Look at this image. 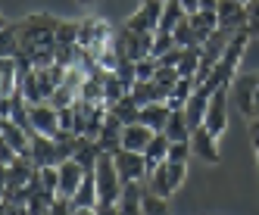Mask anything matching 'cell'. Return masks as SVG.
Returning <instances> with one entry per match:
<instances>
[{"label": "cell", "instance_id": "cell-7", "mask_svg": "<svg viewBox=\"0 0 259 215\" xmlns=\"http://www.w3.org/2000/svg\"><path fill=\"white\" fill-rule=\"evenodd\" d=\"M215 13H219V28L228 31V34L247 31V28L253 25V19H250V7L240 4V0H222Z\"/></svg>", "mask_w": 259, "mask_h": 215}, {"label": "cell", "instance_id": "cell-10", "mask_svg": "<svg viewBox=\"0 0 259 215\" xmlns=\"http://www.w3.org/2000/svg\"><path fill=\"white\" fill-rule=\"evenodd\" d=\"M66 150L60 147L57 137H47V134H31V163L34 166H60L66 163Z\"/></svg>", "mask_w": 259, "mask_h": 215}, {"label": "cell", "instance_id": "cell-36", "mask_svg": "<svg viewBox=\"0 0 259 215\" xmlns=\"http://www.w3.org/2000/svg\"><path fill=\"white\" fill-rule=\"evenodd\" d=\"M191 156H194L191 140H172V147H169V159H172V163H188Z\"/></svg>", "mask_w": 259, "mask_h": 215}, {"label": "cell", "instance_id": "cell-16", "mask_svg": "<svg viewBox=\"0 0 259 215\" xmlns=\"http://www.w3.org/2000/svg\"><path fill=\"white\" fill-rule=\"evenodd\" d=\"M156 137V131L144 122H132L122 128V150H135V153H144L150 147V140Z\"/></svg>", "mask_w": 259, "mask_h": 215}, {"label": "cell", "instance_id": "cell-40", "mask_svg": "<svg viewBox=\"0 0 259 215\" xmlns=\"http://www.w3.org/2000/svg\"><path fill=\"white\" fill-rule=\"evenodd\" d=\"M97 212H100V215H119V203H100Z\"/></svg>", "mask_w": 259, "mask_h": 215}, {"label": "cell", "instance_id": "cell-33", "mask_svg": "<svg viewBox=\"0 0 259 215\" xmlns=\"http://www.w3.org/2000/svg\"><path fill=\"white\" fill-rule=\"evenodd\" d=\"M156 72H159V60L156 57H144V60L135 63V78L138 81H153Z\"/></svg>", "mask_w": 259, "mask_h": 215}, {"label": "cell", "instance_id": "cell-6", "mask_svg": "<svg viewBox=\"0 0 259 215\" xmlns=\"http://www.w3.org/2000/svg\"><path fill=\"white\" fill-rule=\"evenodd\" d=\"M256 94H259V75H237L231 81V97L240 116H259V106H256Z\"/></svg>", "mask_w": 259, "mask_h": 215}, {"label": "cell", "instance_id": "cell-39", "mask_svg": "<svg viewBox=\"0 0 259 215\" xmlns=\"http://www.w3.org/2000/svg\"><path fill=\"white\" fill-rule=\"evenodd\" d=\"M4 215H31L28 203H4Z\"/></svg>", "mask_w": 259, "mask_h": 215}, {"label": "cell", "instance_id": "cell-29", "mask_svg": "<svg viewBox=\"0 0 259 215\" xmlns=\"http://www.w3.org/2000/svg\"><path fill=\"white\" fill-rule=\"evenodd\" d=\"M38 190L60 196V166H41L38 169Z\"/></svg>", "mask_w": 259, "mask_h": 215}, {"label": "cell", "instance_id": "cell-43", "mask_svg": "<svg viewBox=\"0 0 259 215\" xmlns=\"http://www.w3.org/2000/svg\"><path fill=\"white\" fill-rule=\"evenodd\" d=\"M181 4H184V10H188V13H197L200 10V0H181Z\"/></svg>", "mask_w": 259, "mask_h": 215}, {"label": "cell", "instance_id": "cell-30", "mask_svg": "<svg viewBox=\"0 0 259 215\" xmlns=\"http://www.w3.org/2000/svg\"><path fill=\"white\" fill-rule=\"evenodd\" d=\"M109 110H113V116H116L122 125H132V122H138V116H141V106L135 103L132 94H128L125 100H119L116 106H109Z\"/></svg>", "mask_w": 259, "mask_h": 215}, {"label": "cell", "instance_id": "cell-31", "mask_svg": "<svg viewBox=\"0 0 259 215\" xmlns=\"http://www.w3.org/2000/svg\"><path fill=\"white\" fill-rule=\"evenodd\" d=\"M172 38H175V44H178V47H203L200 34H197V31H194V25H191V19H184V22L172 31Z\"/></svg>", "mask_w": 259, "mask_h": 215}, {"label": "cell", "instance_id": "cell-27", "mask_svg": "<svg viewBox=\"0 0 259 215\" xmlns=\"http://www.w3.org/2000/svg\"><path fill=\"white\" fill-rule=\"evenodd\" d=\"M19 94H22V100H25L28 106H34V103H47L44 94H41V84H38V75H34V69H31V72H22Z\"/></svg>", "mask_w": 259, "mask_h": 215}, {"label": "cell", "instance_id": "cell-42", "mask_svg": "<svg viewBox=\"0 0 259 215\" xmlns=\"http://www.w3.org/2000/svg\"><path fill=\"white\" fill-rule=\"evenodd\" d=\"M250 137H253V147L259 143V116H253V125H250Z\"/></svg>", "mask_w": 259, "mask_h": 215}, {"label": "cell", "instance_id": "cell-38", "mask_svg": "<svg viewBox=\"0 0 259 215\" xmlns=\"http://www.w3.org/2000/svg\"><path fill=\"white\" fill-rule=\"evenodd\" d=\"M72 200H63V196H57V200H53V206L47 209V215H72Z\"/></svg>", "mask_w": 259, "mask_h": 215}, {"label": "cell", "instance_id": "cell-14", "mask_svg": "<svg viewBox=\"0 0 259 215\" xmlns=\"http://www.w3.org/2000/svg\"><path fill=\"white\" fill-rule=\"evenodd\" d=\"M19 81H22L19 57H0V100L19 94Z\"/></svg>", "mask_w": 259, "mask_h": 215}, {"label": "cell", "instance_id": "cell-20", "mask_svg": "<svg viewBox=\"0 0 259 215\" xmlns=\"http://www.w3.org/2000/svg\"><path fill=\"white\" fill-rule=\"evenodd\" d=\"M188 10H184L181 0H165V7H162V19H159V31H175L184 19H188Z\"/></svg>", "mask_w": 259, "mask_h": 215}, {"label": "cell", "instance_id": "cell-3", "mask_svg": "<svg viewBox=\"0 0 259 215\" xmlns=\"http://www.w3.org/2000/svg\"><path fill=\"white\" fill-rule=\"evenodd\" d=\"M153 41H156V31H132V28H122L119 31L122 60L125 63H138L144 57H153Z\"/></svg>", "mask_w": 259, "mask_h": 215}, {"label": "cell", "instance_id": "cell-21", "mask_svg": "<svg viewBox=\"0 0 259 215\" xmlns=\"http://www.w3.org/2000/svg\"><path fill=\"white\" fill-rule=\"evenodd\" d=\"M188 19H191L194 31L200 34V41H206L209 34L219 28V13H215V10H197V13H191V16H188Z\"/></svg>", "mask_w": 259, "mask_h": 215}, {"label": "cell", "instance_id": "cell-35", "mask_svg": "<svg viewBox=\"0 0 259 215\" xmlns=\"http://www.w3.org/2000/svg\"><path fill=\"white\" fill-rule=\"evenodd\" d=\"M178 44H175V38H172V31H159L156 28V41H153V57L159 60V57H165V53H172Z\"/></svg>", "mask_w": 259, "mask_h": 215}, {"label": "cell", "instance_id": "cell-24", "mask_svg": "<svg viewBox=\"0 0 259 215\" xmlns=\"http://www.w3.org/2000/svg\"><path fill=\"white\" fill-rule=\"evenodd\" d=\"M19 28H16V22H4V28H0V57H19Z\"/></svg>", "mask_w": 259, "mask_h": 215}, {"label": "cell", "instance_id": "cell-25", "mask_svg": "<svg viewBox=\"0 0 259 215\" xmlns=\"http://www.w3.org/2000/svg\"><path fill=\"white\" fill-rule=\"evenodd\" d=\"M203 63V50L200 47H181V60H178V75L181 78H194L197 75V69Z\"/></svg>", "mask_w": 259, "mask_h": 215}, {"label": "cell", "instance_id": "cell-4", "mask_svg": "<svg viewBox=\"0 0 259 215\" xmlns=\"http://www.w3.org/2000/svg\"><path fill=\"white\" fill-rule=\"evenodd\" d=\"M113 163H116V169H119V175H122L125 184H132V181L144 184L147 178H150V163H147L144 153H135V150H116V153H113Z\"/></svg>", "mask_w": 259, "mask_h": 215}, {"label": "cell", "instance_id": "cell-23", "mask_svg": "<svg viewBox=\"0 0 259 215\" xmlns=\"http://www.w3.org/2000/svg\"><path fill=\"white\" fill-rule=\"evenodd\" d=\"M165 134H169V140H191L194 128H191L188 116H184V110H172L169 125H165Z\"/></svg>", "mask_w": 259, "mask_h": 215}, {"label": "cell", "instance_id": "cell-8", "mask_svg": "<svg viewBox=\"0 0 259 215\" xmlns=\"http://www.w3.org/2000/svg\"><path fill=\"white\" fill-rule=\"evenodd\" d=\"M228 97H231V87H219V91L209 94V106H206V119H203V128L209 134L222 137L228 125Z\"/></svg>", "mask_w": 259, "mask_h": 215}, {"label": "cell", "instance_id": "cell-28", "mask_svg": "<svg viewBox=\"0 0 259 215\" xmlns=\"http://www.w3.org/2000/svg\"><path fill=\"white\" fill-rule=\"evenodd\" d=\"M169 147H172V140H169V134L165 131H156V137L150 140V147L144 150V156L150 159V163H165V159H169Z\"/></svg>", "mask_w": 259, "mask_h": 215}, {"label": "cell", "instance_id": "cell-26", "mask_svg": "<svg viewBox=\"0 0 259 215\" xmlns=\"http://www.w3.org/2000/svg\"><path fill=\"white\" fill-rule=\"evenodd\" d=\"M197 94V84H194V78H178V84L172 87V94H169V103L172 110H184V106L191 103V97Z\"/></svg>", "mask_w": 259, "mask_h": 215}, {"label": "cell", "instance_id": "cell-19", "mask_svg": "<svg viewBox=\"0 0 259 215\" xmlns=\"http://www.w3.org/2000/svg\"><path fill=\"white\" fill-rule=\"evenodd\" d=\"M169 116H172V106H169V103H147V106H141L138 122L150 125L153 131H165V125H169Z\"/></svg>", "mask_w": 259, "mask_h": 215}, {"label": "cell", "instance_id": "cell-37", "mask_svg": "<svg viewBox=\"0 0 259 215\" xmlns=\"http://www.w3.org/2000/svg\"><path fill=\"white\" fill-rule=\"evenodd\" d=\"M178 78H181V75H178V69H175V66H159V72H156V81H159L169 94H172V87L178 84Z\"/></svg>", "mask_w": 259, "mask_h": 215}, {"label": "cell", "instance_id": "cell-9", "mask_svg": "<svg viewBox=\"0 0 259 215\" xmlns=\"http://www.w3.org/2000/svg\"><path fill=\"white\" fill-rule=\"evenodd\" d=\"M28 122H31V134H47V137H60V110L53 103H34L28 106Z\"/></svg>", "mask_w": 259, "mask_h": 215}, {"label": "cell", "instance_id": "cell-32", "mask_svg": "<svg viewBox=\"0 0 259 215\" xmlns=\"http://www.w3.org/2000/svg\"><path fill=\"white\" fill-rule=\"evenodd\" d=\"M75 44H78V22L75 19H60L57 47H75Z\"/></svg>", "mask_w": 259, "mask_h": 215}, {"label": "cell", "instance_id": "cell-5", "mask_svg": "<svg viewBox=\"0 0 259 215\" xmlns=\"http://www.w3.org/2000/svg\"><path fill=\"white\" fill-rule=\"evenodd\" d=\"M113 34H116L113 25H109L103 16H84V19H78V47H84L91 53L100 44H106Z\"/></svg>", "mask_w": 259, "mask_h": 215}, {"label": "cell", "instance_id": "cell-13", "mask_svg": "<svg viewBox=\"0 0 259 215\" xmlns=\"http://www.w3.org/2000/svg\"><path fill=\"white\" fill-rule=\"evenodd\" d=\"M84 175H88V169L78 163L75 156L66 159V163H60V196L63 200H72V196H75V190L84 181Z\"/></svg>", "mask_w": 259, "mask_h": 215}, {"label": "cell", "instance_id": "cell-18", "mask_svg": "<svg viewBox=\"0 0 259 215\" xmlns=\"http://www.w3.org/2000/svg\"><path fill=\"white\" fill-rule=\"evenodd\" d=\"M132 97L138 106H147V103H165L169 100V91L153 78V81H135L132 84Z\"/></svg>", "mask_w": 259, "mask_h": 215}, {"label": "cell", "instance_id": "cell-1", "mask_svg": "<svg viewBox=\"0 0 259 215\" xmlns=\"http://www.w3.org/2000/svg\"><path fill=\"white\" fill-rule=\"evenodd\" d=\"M16 28H19V44H22L19 53H31V50H41V47H57L60 19L50 16V13H28L16 22Z\"/></svg>", "mask_w": 259, "mask_h": 215}, {"label": "cell", "instance_id": "cell-11", "mask_svg": "<svg viewBox=\"0 0 259 215\" xmlns=\"http://www.w3.org/2000/svg\"><path fill=\"white\" fill-rule=\"evenodd\" d=\"M162 7L165 0H141V7L125 19V28L132 31H156L162 19Z\"/></svg>", "mask_w": 259, "mask_h": 215}, {"label": "cell", "instance_id": "cell-46", "mask_svg": "<svg viewBox=\"0 0 259 215\" xmlns=\"http://www.w3.org/2000/svg\"><path fill=\"white\" fill-rule=\"evenodd\" d=\"M78 4H91V0H78Z\"/></svg>", "mask_w": 259, "mask_h": 215}, {"label": "cell", "instance_id": "cell-44", "mask_svg": "<svg viewBox=\"0 0 259 215\" xmlns=\"http://www.w3.org/2000/svg\"><path fill=\"white\" fill-rule=\"evenodd\" d=\"M240 4H247V7H253V4H256V0H240Z\"/></svg>", "mask_w": 259, "mask_h": 215}, {"label": "cell", "instance_id": "cell-2", "mask_svg": "<svg viewBox=\"0 0 259 215\" xmlns=\"http://www.w3.org/2000/svg\"><path fill=\"white\" fill-rule=\"evenodd\" d=\"M94 178H97V193H100V203H119V196H122V175L113 163V153H103L97 159V166H94Z\"/></svg>", "mask_w": 259, "mask_h": 215}, {"label": "cell", "instance_id": "cell-34", "mask_svg": "<svg viewBox=\"0 0 259 215\" xmlns=\"http://www.w3.org/2000/svg\"><path fill=\"white\" fill-rule=\"evenodd\" d=\"M144 215H172V206L156 193H144Z\"/></svg>", "mask_w": 259, "mask_h": 215}, {"label": "cell", "instance_id": "cell-17", "mask_svg": "<svg viewBox=\"0 0 259 215\" xmlns=\"http://www.w3.org/2000/svg\"><path fill=\"white\" fill-rule=\"evenodd\" d=\"M122 128H125V125L113 116V110H109L106 125H103L100 134H97V143H100L103 153H116V150H122Z\"/></svg>", "mask_w": 259, "mask_h": 215}, {"label": "cell", "instance_id": "cell-15", "mask_svg": "<svg viewBox=\"0 0 259 215\" xmlns=\"http://www.w3.org/2000/svg\"><path fill=\"white\" fill-rule=\"evenodd\" d=\"M191 147H194V156H200L203 163H209V166H215V163H222V150H219V137L215 134H209L206 128H194V134H191Z\"/></svg>", "mask_w": 259, "mask_h": 215}, {"label": "cell", "instance_id": "cell-41", "mask_svg": "<svg viewBox=\"0 0 259 215\" xmlns=\"http://www.w3.org/2000/svg\"><path fill=\"white\" fill-rule=\"evenodd\" d=\"M72 215H100V212H97V206H75Z\"/></svg>", "mask_w": 259, "mask_h": 215}, {"label": "cell", "instance_id": "cell-45", "mask_svg": "<svg viewBox=\"0 0 259 215\" xmlns=\"http://www.w3.org/2000/svg\"><path fill=\"white\" fill-rule=\"evenodd\" d=\"M256 166H259V143H256Z\"/></svg>", "mask_w": 259, "mask_h": 215}, {"label": "cell", "instance_id": "cell-22", "mask_svg": "<svg viewBox=\"0 0 259 215\" xmlns=\"http://www.w3.org/2000/svg\"><path fill=\"white\" fill-rule=\"evenodd\" d=\"M72 206H100V193H97V178H94V172L84 175L81 187L75 190V196H72Z\"/></svg>", "mask_w": 259, "mask_h": 215}, {"label": "cell", "instance_id": "cell-12", "mask_svg": "<svg viewBox=\"0 0 259 215\" xmlns=\"http://www.w3.org/2000/svg\"><path fill=\"white\" fill-rule=\"evenodd\" d=\"M0 143H7V147H13L19 156H28L31 159V131L22 128L19 122L0 119Z\"/></svg>", "mask_w": 259, "mask_h": 215}]
</instances>
